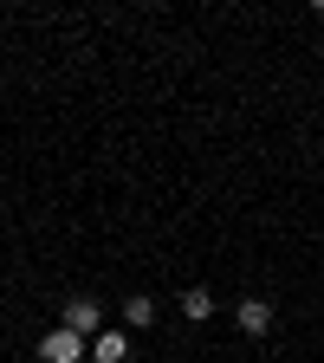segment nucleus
<instances>
[{
  "mask_svg": "<svg viewBox=\"0 0 324 363\" xmlns=\"http://www.w3.org/2000/svg\"><path fill=\"white\" fill-rule=\"evenodd\" d=\"M234 318H240V331H253V337H259V331L272 325V305H266V298H240V305H234Z\"/></svg>",
  "mask_w": 324,
  "mask_h": 363,
  "instance_id": "obj_4",
  "label": "nucleus"
},
{
  "mask_svg": "<svg viewBox=\"0 0 324 363\" xmlns=\"http://www.w3.org/2000/svg\"><path fill=\"white\" fill-rule=\"evenodd\" d=\"M123 318H130V331H143V325H156V305H150V298H130Z\"/></svg>",
  "mask_w": 324,
  "mask_h": 363,
  "instance_id": "obj_6",
  "label": "nucleus"
},
{
  "mask_svg": "<svg viewBox=\"0 0 324 363\" xmlns=\"http://www.w3.org/2000/svg\"><path fill=\"white\" fill-rule=\"evenodd\" d=\"M98 325H104V311L91 305V298H72V305H65V331H78V337H98Z\"/></svg>",
  "mask_w": 324,
  "mask_h": 363,
  "instance_id": "obj_2",
  "label": "nucleus"
},
{
  "mask_svg": "<svg viewBox=\"0 0 324 363\" xmlns=\"http://www.w3.org/2000/svg\"><path fill=\"white\" fill-rule=\"evenodd\" d=\"M181 318H214V298H208V286H189V292H181Z\"/></svg>",
  "mask_w": 324,
  "mask_h": 363,
  "instance_id": "obj_5",
  "label": "nucleus"
},
{
  "mask_svg": "<svg viewBox=\"0 0 324 363\" xmlns=\"http://www.w3.org/2000/svg\"><path fill=\"white\" fill-rule=\"evenodd\" d=\"M84 357H91V337H78V331H65V325L39 337V363H84Z\"/></svg>",
  "mask_w": 324,
  "mask_h": 363,
  "instance_id": "obj_1",
  "label": "nucleus"
},
{
  "mask_svg": "<svg viewBox=\"0 0 324 363\" xmlns=\"http://www.w3.org/2000/svg\"><path fill=\"white\" fill-rule=\"evenodd\" d=\"M123 357H130L123 331H98V337H91V363H123Z\"/></svg>",
  "mask_w": 324,
  "mask_h": 363,
  "instance_id": "obj_3",
  "label": "nucleus"
}]
</instances>
